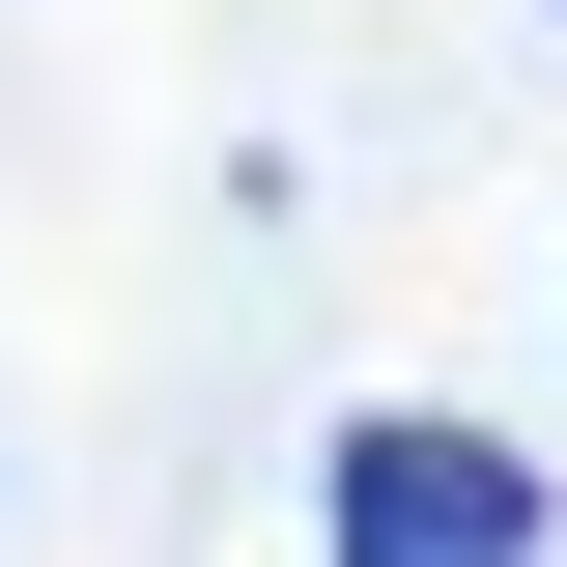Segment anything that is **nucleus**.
<instances>
[{
	"label": "nucleus",
	"instance_id": "obj_1",
	"mask_svg": "<svg viewBox=\"0 0 567 567\" xmlns=\"http://www.w3.org/2000/svg\"><path fill=\"white\" fill-rule=\"evenodd\" d=\"M539 539H567V511H539L511 425H425V398L312 425V567H539Z\"/></svg>",
	"mask_w": 567,
	"mask_h": 567
},
{
	"label": "nucleus",
	"instance_id": "obj_2",
	"mask_svg": "<svg viewBox=\"0 0 567 567\" xmlns=\"http://www.w3.org/2000/svg\"><path fill=\"white\" fill-rule=\"evenodd\" d=\"M539 29H567V0H539Z\"/></svg>",
	"mask_w": 567,
	"mask_h": 567
}]
</instances>
